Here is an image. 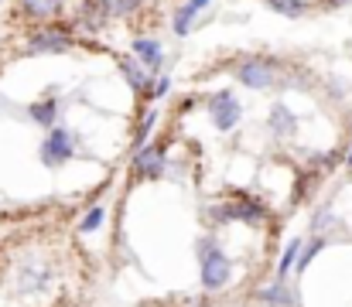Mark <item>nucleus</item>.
<instances>
[{
  "label": "nucleus",
  "instance_id": "obj_1",
  "mask_svg": "<svg viewBox=\"0 0 352 307\" xmlns=\"http://www.w3.org/2000/svg\"><path fill=\"white\" fill-rule=\"evenodd\" d=\"M195 256H199V284H202V291L206 294H223L236 277L233 256L216 242L212 232L195 239Z\"/></svg>",
  "mask_w": 352,
  "mask_h": 307
},
{
  "label": "nucleus",
  "instance_id": "obj_2",
  "mask_svg": "<svg viewBox=\"0 0 352 307\" xmlns=\"http://www.w3.org/2000/svg\"><path fill=\"white\" fill-rule=\"evenodd\" d=\"M209 222H212V229H223V225H233V222H243L250 229H260V225L270 222V205L263 202V198H256V195L239 192V195L226 198V202L212 205L209 208Z\"/></svg>",
  "mask_w": 352,
  "mask_h": 307
},
{
  "label": "nucleus",
  "instance_id": "obj_3",
  "mask_svg": "<svg viewBox=\"0 0 352 307\" xmlns=\"http://www.w3.org/2000/svg\"><path fill=\"white\" fill-rule=\"evenodd\" d=\"M76 48V27L62 21H45L28 34V55H62Z\"/></svg>",
  "mask_w": 352,
  "mask_h": 307
},
{
  "label": "nucleus",
  "instance_id": "obj_4",
  "mask_svg": "<svg viewBox=\"0 0 352 307\" xmlns=\"http://www.w3.org/2000/svg\"><path fill=\"white\" fill-rule=\"evenodd\" d=\"M14 287L21 297H41L55 287V270L48 260L41 256H24L17 263V273H14Z\"/></svg>",
  "mask_w": 352,
  "mask_h": 307
},
{
  "label": "nucleus",
  "instance_id": "obj_5",
  "mask_svg": "<svg viewBox=\"0 0 352 307\" xmlns=\"http://www.w3.org/2000/svg\"><path fill=\"white\" fill-rule=\"evenodd\" d=\"M130 171L140 181H157L171 171V157H168V144L164 140H151L140 150L130 154Z\"/></svg>",
  "mask_w": 352,
  "mask_h": 307
},
{
  "label": "nucleus",
  "instance_id": "obj_6",
  "mask_svg": "<svg viewBox=\"0 0 352 307\" xmlns=\"http://www.w3.org/2000/svg\"><path fill=\"white\" fill-rule=\"evenodd\" d=\"M76 133L69 130V126H52L48 130V137L41 140V147H38V161L45 164V168H62V164H69L72 157H76Z\"/></svg>",
  "mask_w": 352,
  "mask_h": 307
},
{
  "label": "nucleus",
  "instance_id": "obj_7",
  "mask_svg": "<svg viewBox=\"0 0 352 307\" xmlns=\"http://www.w3.org/2000/svg\"><path fill=\"white\" fill-rule=\"evenodd\" d=\"M206 113H209V123L219 130V133H233L243 120V102L236 100L233 89H216L209 100H206Z\"/></svg>",
  "mask_w": 352,
  "mask_h": 307
},
{
  "label": "nucleus",
  "instance_id": "obj_8",
  "mask_svg": "<svg viewBox=\"0 0 352 307\" xmlns=\"http://www.w3.org/2000/svg\"><path fill=\"white\" fill-rule=\"evenodd\" d=\"M110 21H113L110 0H79V7H76V31L100 34Z\"/></svg>",
  "mask_w": 352,
  "mask_h": 307
},
{
  "label": "nucleus",
  "instance_id": "obj_9",
  "mask_svg": "<svg viewBox=\"0 0 352 307\" xmlns=\"http://www.w3.org/2000/svg\"><path fill=\"white\" fill-rule=\"evenodd\" d=\"M236 79H239V86H246L253 93H267L274 86V62L270 58H243L236 65Z\"/></svg>",
  "mask_w": 352,
  "mask_h": 307
},
{
  "label": "nucleus",
  "instance_id": "obj_10",
  "mask_svg": "<svg viewBox=\"0 0 352 307\" xmlns=\"http://www.w3.org/2000/svg\"><path fill=\"white\" fill-rule=\"evenodd\" d=\"M130 55H133L151 76H161V72H164V48H161L157 38H151V34H137V38L130 41Z\"/></svg>",
  "mask_w": 352,
  "mask_h": 307
},
{
  "label": "nucleus",
  "instance_id": "obj_11",
  "mask_svg": "<svg viewBox=\"0 0 352 307\" xmlns=\"http://www.w3.org/2000/svg\"><path fill=\"white\" fill-rule=\"evenodd\" d=\"M117 69L120 76H123V82L130 86V93H137L140 100H147V93H151V82H154V76L133 58V55H123V58H117Z\"/></svg>",
  "mask_w": 352,
  "mask_h": 307
},
{
  "label": "nucleus",
  "instance_id": "obj_12",
  "mask_svg": "<svg viewBox=\"0 0 352 307\" xmlns=\"http://www.w3.org/2000/svg\"><path fill=\"white\" fill-rule=\"evenodd\" d=\"M256 301L263 307H294L298 304V294L291 291L287 277H274V280H267V287L256 291Z\"/></svg>",
  "mask_w": 352,
  "mask_h": 307
},
{
  "label": "nucleus",
  "instance_id": "obj_13",
  "mask_svg": "<svg viewBox=\"0 0 352 307\" xmlns=\"http://www.w3.org/2000/svg\"><path fill=\"white\" fill-rule=\"evenodd\" d=\"M267 130H270L277 140L294 137V133H298V116H294V109H291L287 102H274V106L267 109Z\"/></svg>",
  "mask_w": 352,
  "mask_h": 307
},
{
  "label": "nucleus",
  "instance_id": "obj_14",
  "mask_svg": "<svg viewBox=\"0 0 352 307\" xmlns=\"http://www.w3.org/2000/svg\"><path fill=\"white\" fill-rule=\"evenodd\" d=\"M209 3H212V0H185V3H178L175 14H171V31H175V38H188L192 27H195V21H199V14H202Z\"/></svg>",
  "mask_w": 352,
  "mask_h": 307
},
{
  "label": "nucleus",
  "instance_id": "obj_15",
  "mask_svg": "<svg viewBox=\"0 0 352 307\" xmlns=\"http://www.w3.org/2000/svg\"><path fill=\"white\" fill-rule=\"evenodd\" d=\"M28 116H31V123H38V126H45V130H52V126H58V116H62V106H58V96H41V100H34L28 106Z\"/></svg>",
  "mask_w": 352,
  "mask_h": 307
},
{
  "label": "nucleus",
  "instance_id": "obj_16",
  "mask_svg": "<svg viewBox=\"0 0 352 307\" xmlns=\"http://www.w3.org/2000/svg\"><path fill=\"white\" fill-rule=\"evenodd\" d=\"M157 120H161L157 106H144V109H140V120H137V130H133V140H130V154L140 150L144 144H151V133H154Z\"/></svg>",
  "mask_w": 352,
  "mask_h": 307
},
{
  "label": "nucleus",
  "instance_id": "obj_17",
  "mask_svg": "<svg viewBox=\"0 0 352 307\" xmlns=\"http://www.w3.org/2000/svg\"><path fill=\"white\" fill-rule=\"evenodd\" d=\"M17 3H21V14L31 21H55L65 7V0H17Z\"/></svg>",
  "mask_w": 352,
  "mask_h": 307
},
{
  "label": "nucleus",
  "instance_id": "obj_18",
  "mask_svg": "<svg viewBox=\"0 0 352 307\" xmlns=\"http://www.w3.org/2000/svg\"><path fill=\"white\" fill-rule=\"evenodd\" d=\"M325 246H329V239L325 236H311V239H305V246H301V256H298V263H294V273L301 277L322 253H325Z\"/></svg>",
  "mask_w": 352,
  "mask_h": 307
},
{
  "label": "nucleus",
  "instance_id": "obj_19",
  "mask_svg": "<svg viewBox=\"0 0 352 307\" xmlns=\"http://www.w3.org/2000/svg\"><path fill=\"white\" fill-rule=\"evenodd\" d=\"M103 225H107V205H93V208H86L82 218L76 222V232H79V236H93V232H100Z\"/></svg>",
  "mask_w": 352,
  "mask_h": 307
},
{
  "label": "nucleus",
  "instance_id": "obj_20",
  "mask_svg": "<svg viewBox=\"0 0 352 307\" xmlns=\"http://www.w3.org/2000/svg\"><path fill=\"white\" fill-rule=\"evenodd\" d=\"M301 246H305L301 236L287 239V246H284V253H280V260H277V277H291V273H294V263H298V256H301Z\"/></svg>",
  "mask_w": 352,
  "mask_h": 307
},
{
  "label": "nucleus",
  "instance_id": "obj_21",
  "mask_svg": "<svg viewBox=\"0 0 352 307\" xmlns=\"http://www.w3.org/2000/svg\"><path fill=\"white\" fill-rule=\"evenodd\" d=\"M270 10H277L280 17H305L308 14V0H267Z\"/></svg>",
  "mask_w": 352,
  "mask_h": 307
},
{
  "label": "nucleus",
  "instance_id": "obj_22",
  "mask_svg": "<svg viewBox=\"0 0 352 307\" xmlns=\"http://www.w3.org/2000/svg\"><path fill=\"white\" fill-rule=\"evenodd\" d=\"M332 225H336V212H332V205H322V208L315 212V218H311V232H315V236H329Z\"/></svg>",
  "mask_w": 352,
  "mask_h": 307
},
{
  "label": "nucleus",
  "instance_id": "obj_23",
  "mask_svg": "<svg viewBox=\"0 0 352 307\" xmlns=\"http://www.w3.org/2000/svg\"><path fill=\"white\" fill-rule=\"evenodd\" d=\"M110 7H113V17L130 21V17H137V14H140L144 0H110Z\"/></svg>",
  "mask_w": 352,
  "mask_h": 307
},
{
  "label": "nucleus",
  "instance_id": "obj_24",
  "mask_svg": "<svg viewBox=\"0 0 352 307\" xmlns=\"http://www.w3.org/2000/svg\"><path fill=\"white\" fill-rule=\"evenodd\" d=\"M168 93H171V76H164V72H161V76H154V82H151V93H147V100L157 102V100H164Z\"/></svg>",
  "mask_w": 352,
  "mask_h": 307
},
{
  "label": "nucleus",
  "instance_id": "obj_25",
  "mask_svg": "<svg viewBox=\"0 0 352 307\" xmlns=\"http://www.w3.org/2000/svg\"><path fill=\"white\" fill-rule=\"evenodd\" d=\"M342 161H346V168L352 171V144H349V150H346V157H342Z\"/></svg>",
  "mask_w": 352,
  "mask_h": 307
},
{
  "label": "nucleus",
  "instance_id": "obj_26",
  "mask_svg": "<svg viewBox=\"0 0 352 307\" xmlns=\"http://www.w3.org/2000/svg\"><path fill=\"white\" fill-rule=\"evenodd\" d=\"M0 3H3V0H0Z\"/></svg>",
  "mask_w": 352,
  "mask_h": 307
}]
</instances>
